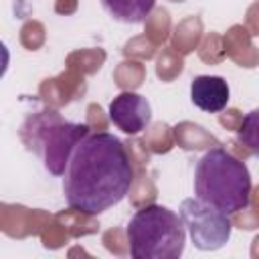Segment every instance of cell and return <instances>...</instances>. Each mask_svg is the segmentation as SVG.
<instances>
[{
    "label": "cell",
    "mask_w": 259,
    "mask_h": 259,
    "mask_svg": "<svg viewBox=\"0 0 259 259\" xmlns=\"http://www.w3.org/2000/svg\"><path fill=\"white\" fill-rule=\"evenodd\" d=\"M178 210L182 225L198 251H219L229 243L233 231L229 214L221 212L200 198H184Z\"/></svg>",
    "instance_id": "obj_5"
},
{
    "label": "cell",
    "mask_w": 259,
    "mask_h": 259,
    "mask_svg": "<svg viewBox=\"0 0 259 259\" xmlns=\"http://www.w3.org/2000/svg\"><path fill=\"white\" fill-rule=\"evenodd\" d=\"M101 6L117 22L140 24L152 14L156 0H101Z\"/></svg>",
    "instance_id": "obj_8"
},
{
    "label": "cell",
    "mask_w": 259,
    "mask_h": 259,
    "mask_svg": "<svg viewBox=\"0 0 259 259\" xmlns=\"http://www.w3.org/2000/svg\"><path fill=\"white\" fill-rule=\"evenodd\" d=\"M127 241L134 259H178L184 253L186 229L172 208L148 204L130 219Z\"/></svg>",
    "instance_id": "obj_3"
},
{
    "label": "cell",
    "mask_w": 259,
    "mask_h": 259,
    "mask_svg": "<svg viewBox=\"0 0 259 259\" xmlns=\"http://www.w3.org/2000/svg\"><path fill=\"white\" fill-rule=\"evenodd\" d=\"M109 119L111 123L127 136H136L144 132L152 121V105L150 101L134 91H121L109 101Z\"/></svg>",
    "instance_id": "obj_6"
},
{
    "label": "cell",
    "mask_w": 259,
    "mask_h": 259,
    "mask_svg": "<svg viewBox=\"0 0 259 259\" xmlns=\"http://www.w3.org/2000/svg\"><path fill=\"white\" fill-rule=\"evenodd\" d=\"M87 134L89 127L85 123L67 121L53 109L28 115L20 130V138L26 150L34 152L40 158L45 170L53 176H63L73 148Z\"/></svg>",
    "instance_id": "obj_4"
},
{
    "label": "cell",
    "mask_w": 259,
    "mask_h": 259,
    "mask_svg": "<svg viewBox=\"0 0 259 259\" xmlns=\"http://www.w3.org/2000/svg\"><path fill=\"white\" fill-rule=\"evenodd\" d=\"M231 97L229 85L219 75H198L190 83V99L192 103L206 111V113H219L227 107Z\"/></svg>",
    "instance_id": "obj_7"
},
{
    "label": "cell",
    "mask_w": 259,
    "mask_h": 259,
    "mask_svg": "<svg viewBox=\"0 0 259 259\" xmlns=\"http://www.w3.org/2000/svg\"><path fill=\"white\" fill-rule=\"evenodd\" d=\"M249 168L225 148L202 154L194 168V194L225 214H235L251 202Z\"/></svg>",
    "instance_id": "obj_2"
},
{
    "label": "cell",
    "mask_w": 259,
    "mask_h": 259,
    "mask_svg": "<svg viewBox=\"0 0 259 259\" xmlns=\"http://www.w3.org/2000/svg\"><path fill=\"white\" fill-rule=\"evenodd\" d=\"M8 65H10V51H8V47L0 40V79L6 75Z\"/></svg>",
    "instance_id": "obj_9"
},
{
    "label": "cell",
    "mask_w": 259,
    "mask_h": 259,
    "mask_svg": "<svg viewBox=\"0 0 259 259\" xmlns=\"http://www.w3.org/2000/svg\"><path fill=\"white\" fill-rule=\"evenodd\" d=\"M132 182L134 166L125 144L109 132H89L67 160L63 194L71 208L95 217L119 204Z\"/></svg>",
    "instance_id": "obj_1"
}]
</instances>
